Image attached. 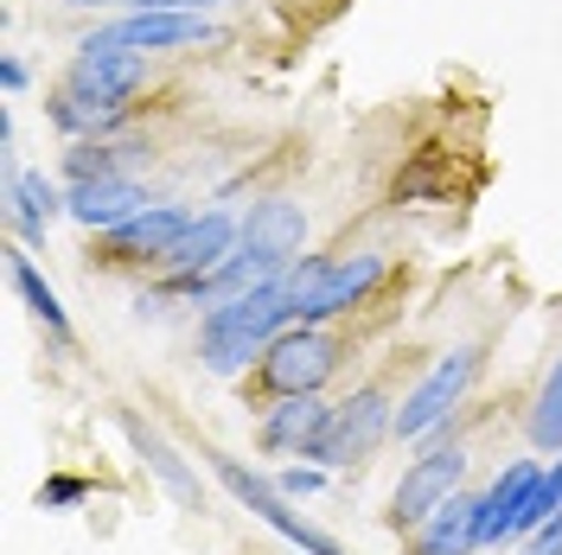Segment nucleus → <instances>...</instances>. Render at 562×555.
Segmentation results:
<instances>
[{
    "label": "nucleus",
    "mask_w": 562,
    "mask_h": 555,
    "mask_svg": "<svg viewBox=\"0 0 562 555\" xmlns=\"http://www.w3.org/2000/svg\"><path fill=\"white\" fill-rule=\"evenodd\" d=\"M288 326H294V287H288V275H276L262 287H249V294L217 301L199 319V351H205V364L217 377H237L249 358H262Z\"/></svg>",
    "instance_id": "nucleus-1"
},
{
    "label": "nucleus",
    "mask_w": 562,
    "mask_h": 555,
    "mask_svg": "<svg viewBox=\"0 0 562 555\" xmlns=\"http://www.w3.org/2000/svg\"><path fill=\"white\" fill-rule=\"evenodd\" d=\"M211 473L224 479V491H231V498L244 505L249 518H262V523H269V530H276L281 543H288V550H301V555H346L339 543H333V536H319L314 523H307L301 511H294V498H288V491H281L276 479H262L256 466L231 460V453H211Z\"/></svg>",
    "instance_id": "nucleus-2"
},
{
    "label": "nucleus",
    "mask_w": 562,
    "mask_h": 555,
    "mask_svg": "<svg viewBox=\"0 0 562 555\" xmlns=\"http://www.w3.org/2000/svg\"><path fill=\"white\" fill-rule=\"evenodd\" d=\"M480 364H486V351L480 346H454L435 358V371L403 396V409H396V441H428L441 421L454 416L460 403H467V389H473V377H480Z\"/></svg>",
    "instance_id": "nucleus-3"
},
{
    "label": "nucleus",
    "mask_w": 562,
    "mask_h": 555,
    "mask_svg": "<svg viewBox=\"0 0 562 555\" xmlns=\"http://www.w3.org/2000/svg\"><path fill=\"white\" fill-rule=\"evenodd\" d=\"M140 77H147V52H128V45H103V38H83L77 45V58H70V97H83L90 109H103V115H122L128 97L140 90Z\"/></svg>",
    "instance_id": "nucleus-4"
},
{
    "label": "nucleus",
    "mask_w": 562,
    "mask_h": 555,
    "mask_svg": "<svg viewBox=\"0 0 562 555\" xmlns=\"http://www.w3.org/2000/svg\"><path fill=\"white\" fill-rule=\"evenodd\" d=\"M390 428H396V409H390V396H384V383H364L351 403H339L333 409V421H326V434H319V448L307 453L314 466H351V460H364V453L384 441Z\"/></svg>",
    "instance_id": "nucleus-5"
},
{
    "label": "nucleus",
    "mask_w": 562,
    "mask_h": 555,
    "mask_svg": "<svg viewBox=\"0 0 562 555\" xmlns=\"http://www.w3.org/2000/svg\"><path fill=\"white\" fill-rule=\"evenodd\" d=\"M339 364V339L319 332V326H288L276 346L262 351V383L276 396H314L319 383L333 377Z\"/></svg>",
    "instance_id": "nucleus-6"
},
{
    "label": "nucleus",
    "mask_w": 562,
    "mask_h": 555,
    "mask_svg": "<svg viewBox=\"0 0 562 555\" xmlns=\"http://www.w3.org/2000/svg\"><path fill=\"white\" fill-rule=\"evenodd\" d=\"M460 479H467V453L460 448H435V453H422L416 466L396 479V491H390V530H416L422 518H435L448 498L460 491Z\"/></svg>",
    "instance_id": "nucleus-7"
},
{
    "label": "nucleus",
    "mask_w": 562,
    "mask_h": 555,
    "mask_svg": "<svg viewBox=\"0 0 562 555\" xmlns=\"http://www.w3.org/2000/svg\"><path fill=\"white\" fill-rule=\"evenodd\" d=\"M301 243H307V211L294 205V199H262V205H249L244 217V243L262 269H294L301 262Z\"/></svg>",
    "instance_id": "nucleus-8"
},
{
    "label": "nucleus",
    "mask_w": 562,
    "mask_h": 555,
    "mask_svg": "<svg viewBox=\"0 0 562 555\" xmlns=\"http://www.w3.org/2000/svg\"><path fill=\"white\" fill-rule=\"evenodd\" d=\"M90 38L128 45V52H192V45H217V26L205 13H128V20H115Z\"/></svg>",
    "instance_id": "nucleus-9"
},
{
    "label": "nucleus",
    "mask_w": 562,
    "mask_h": 555,
    "mask_svg": "<svg viewBox=\"0 0 562 555\" xmlns=\"http://www.w3.org/2000/svg\"><path fill=\"white\" fill-rule=\"evenodd\" d=\"M378 281H384V256H339V262H326V275L301 294L294 326H319V319H333V313L358 307Z\"/></svg>",
    "instance_id": "nucleus-10"
},
{
    "label": "nucleus",
    "mask_w": 562,
    "mask_h": 555,
    "mask_svg": "<svg viewBox=\"0 0 562 555\" xmlns=\"http://www.w3.org/2000/svg\"><path fill=\"white\" fill-rule=\"evenodd\" d=\"M237 243H244V224H237L231 211H205V217H192L186 237L160 256V269H167V275H211L217 262L237 256Z\"/></svg>",
    "instance_id": "nucleus-11"
},
{
    "label": "nucleus",
    "mask_w": 562,
    "mask_h": 555,
    "mask_svg": "<svg viewBox=\"0 0 562 555\" xmlns=\"http://www.w3.org/2000/svg\"><path fill=\"white\" fill-rule=\"evenodd\" d=\"M186 224H192V217H186L179 205H147V211H135L128 224L109 230L103 256L109 262H160V256L186 237Z\"/></svg>",
    "instance_id": "nucleus-12"
},
{
    "label": "nucleus",
    "mask_w": 562,
    "mask_h": 555,
    "mask_svg": "<svg viewBox=\"0 0 562 555\" xmlns=\"http://www.w3.org/2000/svg\"><path fill=\"white\" fill-rule=\"evenodd\" d=\"M70 217L83 224V230H97V237H109L115 224H128L135 211H147V192H140L135 179H70Z\"/></svg>",
    "instance_id": "nucleus-13"
},
{
    "label": "nucleus",
    "mask_w": 562,
    "mask_h": 555,
    "mask_svg": "<svg viewBox=\"0 0 562 555\" xmlns=\"http://www.w3.org/2000/svg\"><path fill=\"white\" fill-rule=\"evenodd\" d=\"M326 421H333V409L319 403V389H314V396H281L276 409H262L256 434H262L269 453H301L307 460L319 448V434H326Z\"/></svg>",
    "instance_id": "nucleus-14"
},
{
    "label": "nucleus",
    "mask_w": 562,
    "mask_h": 555,
    "mask_svg": "<svg viewBox=\"0 0 562 555\" xmlns=\"http://www.w3.org/2000/svg\"><path fill=\"white\" fill-rule=\"evenodd\" d=\"M58 211H70V205H65V192H58L52 179L7 167V217H13V230H20L26 243H45V230H52Z\"/></svg>",
    "instance_id": "nucleus-15"
},
{
    "label": "nucleus",
    "mask_w": 562,
    "mask_h": 555,
    "mask_svg": "<svg viewBox=\"0 0 562 555\" xmlns=\"http://www.w3.org/2000/svg\"><path fill=\"white\" fill-rule=\"evenodd\" d=\"M480 550V498L454 491L435 518L416 523V555H473Z\"/></svg>",
    "instance_id": "nucleus-16"
},
{
    "label": "nucleus",
    "mask_w": 562,
    "mask_h": 555,
    "mask_svg": "<svg viewBox=\"0 0 562 555\" xmlns=\"http://www.w3.org/2000/svg\"><path fill=\"white\" fill-rule=\"evenodd\" d=\"M530 486H537V466H530V460H518V466H505V473L480 491V550H492V543H505V536H512L518 505H525Z\"/></svg>",
    "instance_id": "nucleus-17"
},
{
    "label": "nucleus",
    "mask_w": 562,
    "mask_h": 555,
    "mask_svg": "<svg viewBox=\"0 0 562 555\" xmlns=\"http://www.w3.org/2000/svg\"><path fill=\"white\" fill-rule=\"evenodd\" d=\"M122 434H128V448L140 453V466H147L160 486L173 491L179 505H199V479H192V466H186V460H179V453L167 448L154 428H147V421H140V416H122Z\"/></svg>",
    "instance_id": "nucleus-18"
},
{
    "label": "nucleus",
    "mask_w": 562,
    "mask_h": 555,
    "mask_svg": "<svg viewBox=\"0 0 562 555\" xmlns=\"http://www.w3.org/2000/svg\"><path fill=\"white\" fill-rule=\"evenodd\" d=\"M7 275H13V287H20V301L33 307V319L52 332V339H70V313L65 301H58V287L38 275V262L26 256V249H7Z\"/></svg>",
    "instance_id": "nucleus-19"
},
{
    "label": "nucleus",
    "mask_w": 562,
    "mask_h": 555,
    "mask_svg": "<svg viewBox=\"0 0 562 555\" xmlns=\"http://www.w3.org/2000/svg\"><path fill=\"white\" fill-rule=\"evenodd\" d=\"M530 448H543V453H562V358H557V371L543 377V389H537V403H530Z\"/></svg>",
    "instance_id": "nucleus-20"
},
{
    "label": "nucleus",
    "mask_w": 562,
    "mask_h": 555,
    "mask_svg": "<svg viewBox=\"0 0 562 555\" xmlns=\"http://www.w3.org/2000/svg\"><path fill=\"white\" fill-rule=\"evenodd\" d=\"M562 511V460L557 466H550V473H537V486L525 491V505H518V523H512V536H537V530H543V523L557 518Z\"/></svg>",
    "instance_id": "nucleus-21"
},
{
    "label": "nucleus",
    "mask_w": 562,
    "mask_h": 555,
    "mask_svg": "<svg viewBox=\"0 0 562 555\" xmlns=\"http://www.w3.org/2000/svg\"><path fill=\"white\" fill-rule=\"evenodd\" d=\"M65 173L70 179H115L122 173V147H109V140H77L65 154Z\"/></svg>",
    "instance_id": "nucleus-22"
},
{
    "label": "nucleus",
    "mask_w": 562,
    "mask_h": 555,
    "mask_svg": "<svg viewBox=\"0 0 562 555\" xmlns=\"http://www.w3.org/2000/svg\"><path fill=\"white\" fill-rule=\"evenodd\" d=\"M90 498V479H45L38 486V505L45 511H70V505H83Z\"/></svg>",
    "instance_id": "nucleus-23"
},
{
    "label": "nucleus",
    "mask_w": 562,
    "mask_h": 555,
    "mask_svg": "<svg viewBox=\"0 0 562 555\" xmlns=\"http://www.w3.org/2000/svg\"><path fill=\"white\" fill-rule=\"evenodd\" d=\"M276 486L288 491V498H314V491L326 486V466H288V473H281Z\"/></svg>",
    "instance_id": "nucleus-24"
},
{
    "label": "nucleus",
    "mask_w": 562,
    "mask_h": 555,
    "mask_svg": "<svg viewBox=\"0 0 562 555\" xmlns=\"http://www.w3.org/2000/svg\"><path fill=\"white\" fill-rule=\"evenodd\" d=\"M224 0H135V13H211Z\"/></svg>",
    "instance_id": "nucleus-25"
},
{
    "label": "nucleus",
    "mask_w": 562,
    "mask_h": 555,
    "mask_svg": "<svg viewBox=\"0 0 562 555\" xmlns=\"http://www.w3.org/2000/svg\"><path fill=\"white\" fill-rule=\"evenodd\" d=\"M26 83H33V70H26V58H13V52H7V58H0V90H7V97H20Z\"/></svg>",
    "instance_id": "nucleus-26"
},
{
    "label": "nucleus",
    "mask_w": 562,
    "mask_h": 555,
    "mask_svg": "<svg viewBox=\"0 0 562 555\" xmlns=\"http://www.w3.org/2000/svg\"><path fill=\"white\" fill-rule=\"evenodd\" d=\"M525 555H562V511H557L550 523H543L537 536H530V543H525Z\"/></svg>",
    "instance_id": "nucleus-27"
},
{
    "label": "nucleus",
    "mask_w": 562,
    "mask_h": 555,
    "mask_svg": "<svg viewBox=\"0 0 562 555\" xmlns=\"http://www.w3.org/2000/svg\"><path fill=\"white\" fill-rule=\"evenodd\" d=\"M65 7H109V0H65Z\"/></svg>",
    "instance_id": "nucleus-28"
},
{
    "label": "nucleus",
    "mask_w": 562,
    "mask_h": 555,
    "mask_svg": "<svg viewBox=\"0 0 562 555\" xmlns=\"http://www.w3.org/2000/svg\"><path fill=\"white\" fill-rule=\"evenodd\" d=\"M294 555H301V550H294Z\"/></svg>",
    "instance_id": "nucleus-29"
}]
</instances>
